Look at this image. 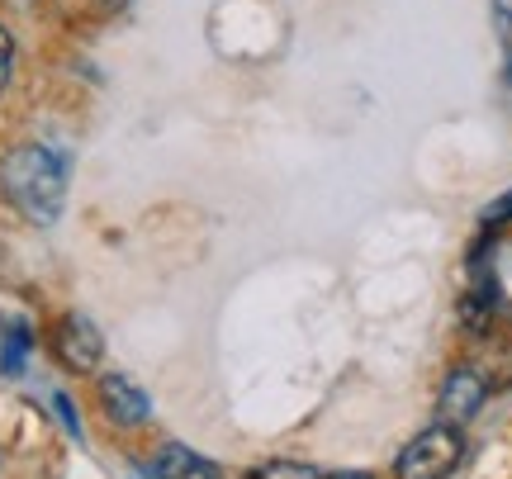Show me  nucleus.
I'll return each mask as SVG.
<instances>
[{
	"mask_svg": "<svg viewBox=\"0 0 512 479\" xmlns=\"http://www.w3.org/2000/svg\"><path fill=\"white\" fill-rule=\"evenodd\" d=\"M0 195L34 228H53L67 209V162L43 143H19L0 157Z\"/></svg>",
	"mask_w": 512,
	"mask_h": 479,
	"instance_id": "f257e3e1",
	"label": "nucleus"
},
{
	"mask_svg": "<svg viewBox=\"0 0 512 479\" xmlns=\"http://www.w3.org/2000/svg\"><path fill=\"white\" fill-rule=\"evenodd\" d=\"M460 461H465V432L456 423H432L399 451L394 475L399 479H451L460 470Z\"/></svg>",
	"mask_w": 512,
	"mask_h": 479,
	"instance_id": "f03ea898",
	"label": "nucleus"
},
{
	"mask_svg": "<svg viewBox=\"0 0 512 479\" xmlns=\"http://www.w3.org/2000/svg\"><path fill=\"white\" fill-rule=\"evenodd\" d=\"M53 351L67 370L95 375L100 361H105V332L95 328L86 314H67V318H57V328H53Z\"/></svg>",
	"mask_w": 512,
	"mask_h": 479,
	"instance_id": "7ed1b4c3",
	"label": "nucleus"
},
{
	"mask_svg": "<svg viewBox=\"0 0 512 479\" xmlns=\"http://www.w3.org/2000/svg\"><path fill=\"white\" fill-rule=\"evenodd\" d=\"M489 380H484V370L479 366H456L446 380H441V394H437V413L441 423H475L479 413H484V404H489Z\"/></svg>",
	"mask_w": 512,
	"mask_h": 479,
	"instance_id": "20e7f679",
	"label": "nucleus"
},
{
	"mask_svg": "<svg viewBox=\"0 0 512 479\" xmlns=\"http://www.w3.org/2000/svg\"><path fill=\"white\" fill-rule=\"evenodd\" d=\"M100 408H105V418L114 427H143L152 418V399L128 375H119V370L100 375Z\"/></svg>",
	"mask_w": 512,
	"mask_h": 479,
	"instance_id": "39448f33",
	"label": "nucleus"
},
{
	"mask_svg": "<svg viewBox=\"0 0 512 479\" xmlns=\"http://www.w3.org/2000/svg\"><path fill=\"white\" fill-rule=\"evenodd\" d=\"M157 479H223V470L209 456H200V451H190V446L171 442L162 446V456H157Z\"/></svg>",
	"mask_w": 512,
	"mask_h": 479,
	"instance_id": "423d86ee",
	"label": "nucleus"
},
{
	"mask_svg": "<svg viewBox=\"0 0 512 479\" xmlns=\"http://www.w3.org/2000/svg\"><path fill=\"white\" fill-rule=\"evenodd\" d=\"M498 309V280L494 276H479V285L465 295V304H460V323H465V332H484L489 328V318H494Z\"/></svg>",
	"mask_w": 512,
	"mask_h": 479,
	"instance_id": "0eeeda50",
	"label": "nucleus"
},
{
	"mask_svg": "<svg viewBox=\"0 0 512 479\" xmlns=\"http://www.w3.org/2000/svg\"><path fill=\"white\" fill-rule=\"evenodd\" d=\"M247 479H323V475L304 461H266V465H256Z\"/></svg>",
	"mask_w": 512,
	"mask_h": 479,
	"instance_id": "6e6552de",
	"label": "nucleus"
},
{
	"mask_svg": "<svg viewBox=\"0 0 512 479\" xmlns=\"http://www.w3.org/2000/svg\"><path fill=\"white\" fill-rule=\"evenodd\" d=\"M479 223L494 233V228H503V223H512V190H503L498 200L484 204V214H479Z\"/></svg>",
	"mask_w": 512,
	"mask_h": 479,
	"instance_id": "1a4fd4ad",
	"label": "nucleus"
},
{
	"mask_svg": "<svg viewBox=\"0 0 512 479\" xmlns=\"http://www.w3.org/2000/svg\"><path fill=\"white\" fill-rule=\"evenodd\" d=\"M10 72H15V38H10V29L0 24V91H5Z\"/></svg>",
	"mask_w": 512,
	"mask_h": 479,
	"instance_id": "9d476101",
	"label": "nucleus"
},
{
	"mask_svg": "<svg viewBox=\"0 0 512 479\" xmlns=\"http://www.w3.org/2000/svg\"><path fill=\"white\" fill-rule=\"evenodd\" d=\"M24 351H29V332H15V337H10V347H5V370H19Z\"/></svg>",
	"mask_w": 512,
	"mask_h": 479,
	"instance_id": "9b49d317",
	"label": "nucleus"
},
{
	"mask_svg": "<svg viewBox=\"0 0 512 479\" xmlns=\"http://www.w3.org/2000/svg\"><path fill=\"white\" fill-rule=\"evenodd\" d=\"M494 19H498V29H503V38L512 34V0H494Z\"/></svg>",
	"mask_w": 512,
	"mask_h": 479,
	"instance_id": "f8f14e48",
	"label": "nucleus"
},
{
	"mask_svg": "<svg viewBox=\"0 0 512 479\" xmlns=\"http://www.w3.org/2000/svg\"><path fill=\"white\" fill-rule=\"evenodd\" d=\"M57 413H62V423H67L76 437H81V427H76V413H72V399H67V394H57Z\"/></svg>",
	"mask_w": 512,
	"mask_h": 479,
	"instance_id": "ddd939ff",
	"label": "nucleus"
},
{
	"mask_svg": "<svg viewBox=\"0 0 512 479\" xmlns=\"http://www.w3.org/2000/svg\"><path fill=\"white\" fill-rule=\"evenodd\" d=\"M503 76H508V86H512V34L503 38Z\"/></svg>",
	"mask_w": 512,
	"mask_h": 479,
	"instance_id": "4468645a",
	"label": "nucleus"
},
{
	"mask_svg": "<svg viewBox=\"0 0 512 479\" xmlns=\"http://www.w3.org/2000/svg\"><path fill=\"white\" fill-rule=\"evenodd\" d=\"M328 479H375V475H361V470H342V475H328Z\"/></svg>",
	"mask_w": 512,
	"mask_h": 479,
	"instance_id": "2eb2a0df",
	"label": "nucleus"
}]
</instances>
